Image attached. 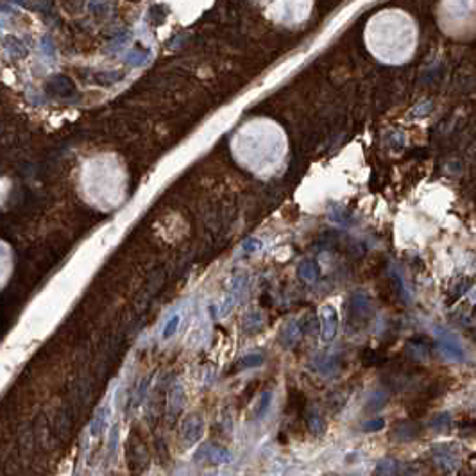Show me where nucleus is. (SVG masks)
<instances>
[{
	"instance_id": "nucleus-1",
	"label": "nucleus",
	"mask_w": 476,
	"mask_h": 476,
	"mask_svg": "<svg viewBox=\"0 0 476 476\" xmlns=\"http://www.w3.org/2000/svg\"><path fill=\"white\" fill-rule=\"evenodd\" d=\"M347 319H349L347 324H351V328H363V326H367V322L370 319V303L365 294L358 292L351 296Z\"/></svg>"
},
{
	"instance_id": "nucleus-2",
	"label": "nucleus",
	"mask_w": 476,
	"mask_h": 476,
	"mask_svg": "<svg viewBox=\"0 0 476 476\" xmlns=\"http://www.w3.org/2000/svg\"><path fill=\"white\" fill-rule=\"evenodd\" d=\"M195 462L201 464H210V466H220V464H230L233 460V455L227 451L226 448H220V446L208 442V444H202L201 448L195 453Z\"/></svg>"
},
{
	"instance_id": "nucleus-3",
	"label": "nucleus",
	"mask_w": 476,
	"mask_h": 476,
	"mask_svg": "<svg viewBox=\"0 0 476 476\" xmlns=\"http://www.w3.org/2000/svg\"><path fill=\"white\" fill-rule=\"evenodd\" d=\"M322 328H321V340L322 342H332L335 340L337 333H339V314L333 304H326L322 308Z\"/></svg>"
},
{
	"instance_id": "nucleus-4",
	"label": "nucleus",
	"mask_w": 476,
	"mask_h": 476,
	"mask_svg": "<svg viewBox=\"0 0 476 476\" xmlns=\"http://www.w3.org/2000/svg\"><path fill=\"white\" fill-rule=\"evenodd\" d=\"M181 435L188 444H195L197 441H201V437L204 435V421L201 419V416H188L181 428Z\"/></svg>"
},
{
	"instance_id": "nucleus-5",
	"label": "nucleus",
	"mask_w": 476,
	"mask_h": 476,
	"mask_svg": "<svg viewBox=\"0 0 476 476\" xmlns=\"http://www.w3.org/2000/svg\"><path fill=\"white\" fill-rule=\"evenodd\" d=\"M439 349L449 360H464V347L453 333H442V335H439Z\"/></svg>"
},
{
	"instance_id": "nucleus-6",
	"label": "nucleus",
	"mask_w": 476,
	"mask_h": 476,
	"mask_svg": "<svg viewBox=\"0 0 476 476\" xmlns=\"http://www.w3.org/2000/svg\"><path fill=\"white\" fill-rule=\"evenodd\" d=\"M242 290H243V276H235V278L231 279L230 288H227V294H226V299H224V303H222V308H220V315H222V317L233 310V306L238 303L240 296H242Z\"/></svg>"
},
{
	"instance_id": "nucleus-7",
	"label": "nucleus",
	"mask_w": 476,
	"mask_h": 476,
	"mask_svg": "<svg viewBox=\"0 0 476 476\" xmlns=\"http://www.w3.org/2000/svg\"><path fill=\"white\" fill-rule=\"evenodd\" d=\"M303 332L304 329H303V326H301V322L290 321L288 324L283 326L281 333H279V342H281L285 347H294L297 344V340L301 339Z\"/></svg>"
},
{
	"instance_id": "nucleus-8",
	"label": "nucleus",
	"mask_w": 476,
	"mask_h": 476,
	"mask_svg": "<svg viewBox=\"0 0 476 476\" xmlns=\"http://www.w3.org/2000/svg\"><path fill=\"white\" fill-rule=\"evenodd\" d=\"M169 413L170 416H177V413L183 410L184 406V392H183V387H181V383H176L172 388H170V394H169Z\"/></svg>"
},
{
	"instance_id": "nucleus-9",
	"label": "nucleus",
	"mask_w": 476,
	"mask_h": 476,
	"mask_svg": "<svg viewBox=\"0 0 476 476\" xmlns=\"http://www.w3.org/2000/svg\"><path fill=\"white\" fill-rule=\"evenodd\" d=\"M297 276H299V278L303 279L306 285H314V283L317 281V278H319L317 263H314V261H310V260L303 261V263L297 267Z\"/></svg>"
},
{
	"instance_id": "nucleus-10",
	"label": "nucleus",
	"mask_w": 476,
	"mask_h": 476,
	"mask_svg": "<svg viewBox=\"0 0 476 476\" xmlns=\"http://www.w3.org/2000/svg\"><path fill=\"white\" fill-rule=\"evenodd\" d=\"M433 455H435V459H437V462L444 467H451V466H457V464H459V457H457V453H453L448 446H446V448L439 446L437 449H433Z\"/></svg>"
},
{
	"instance_id": "nucleus-11",
	"label": "nucleus",
	"mask_w": 476,
	"mask_h": 476,
	"mask_svg": "<svg viewBox=\"0 0 476 476\" xmlns=\"http://www.w3.org/2000/svg\"><path fill=\"white\" fill-rule=\"evenodd\" d=\"M306 424L308 428H310V431L314 435H322L324 433V419H322V416L317 412V410H310L306 416Z\"/></svg>"
},
{
	"instance_id": "nucleus-12",
	"label": "nucleus",
	"mask_w": 476,
	"mask_h": 476,
	"mask_svg": "<svg viewBox=\"0 0 476 476\" xmlns=\"http://www.w3.org/2000/svg\"><path fill=\"white\" fill-rule=\"evenodd\" d=\"M263 247V242L256 237H249L247 240H243V243L240 245V253L242 256H251V254L258 253V251Z\"/></svg>"
},
{
	"instance_id": "nucleus-13",
	"label": "nucleus",
	"mask_w": 476,
	"mask_h": 476,
	"mask_svg": "<svg viewBox=\"0 0 476 476\" xmlns=\"http://www.w3.org/2000/svg\"><path fill=\"white\" fill-rule=\"evenodd\" d=\"M261 363H263V357H261V355L253 353V355H249V357L240 358L238 362H237V367H235V369H237V370H242V369H254V367H260Z\"/></svg>"
},
{
	"instance_id": "nucleus-14",
	"label": "nucleus",
	"mask_w": 476,
	"mask_h": 476,
	"mask_svg": "<svg viewBox=\"0 0 476 476\" xmlns=\"http://www.w3.org/2000/svg\"><path fill=\"white\" fill-rule=\"evenodd\" d=\"M179 324H181V315L179 314H174L172 317H170L169 321L165 322V326H163V333H161L163 339H165V340L170 339V337H172L174 333L177 332Z\"/></svg>"
},
{
	"instance_id": "nucleus-15",
	"label": "nucleus",
	"mask_w": 476,
	"mask_h": 476,
	"mask_svg": "<svg viewBox=\"0 0 476 476\" xmlns=\"http://www.w3.org/2000/svg\"><path fill=\"white\" fill-rule=\"evenodd\" d=\"M399 466H401V464L396 462V460H383V462L378 464L376 473L378 474H396V473H401Z\"/></svg>"
},
{
	"instance_id": "nucleus-16",
	"label": "nucleus",
	"mask_w": 476,
	"mask_h": 476,
	"mask_svg": "<svg viewBox=\"0 0 476 476\" xmlns=\"http://www.w3.org/2000/svg\"><path fill=\"white\" fill-rule=\"evenodd\" d=\"M271 403H272V392L271 390H265L263 394H261L260 405L256 406V417H258V419H261V417L267 416L268 408H271Z\"/></svg>"
},
{
	"instance_id": "nucleus-17",
	"label": "nucleus",
	"mask_w": 476,
	"mask_h": 476,
	"mask_svg": "<svg viewBox=\"0 0 476 476\" xmlns=\"http://www.w3.org/2000/svg\"><path fill=\"white\" fill-rule=\"evenodd\" d=\"M385 428V419H374V421H369L367 424H363V430L365 431H380Z\"/></svg>"
},
{
	"instance_id": "nucleus-18",
	"label": "nucleus",
	"mask_w": 476,
	"mask_h": 476,
	"mask_svg": "<svg viewBox=\"0 0 476 476\" xmlns=\"http://www.w3.org/2000/svg\"><path fill=\"white\" fill-rule=\"evenodd\" d=\"M449 423H451V421H449L448 413H441V416L433 421V428L435 430H444V428H449Z\"/></svg>"
}]
</instances>
